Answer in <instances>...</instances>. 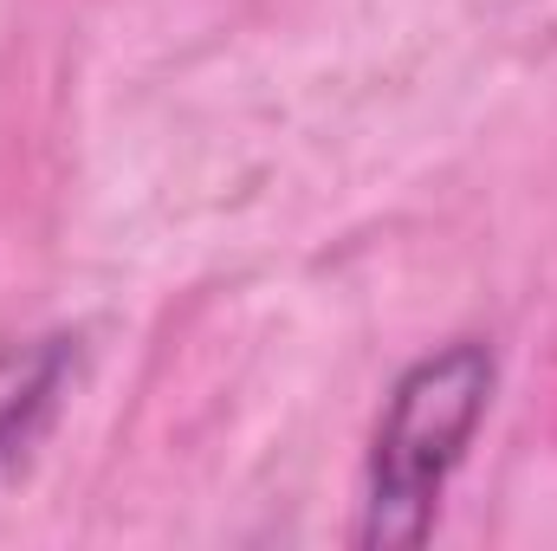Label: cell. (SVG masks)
I'll return each mask as SVG.
<instances>
[{
  "mask_svg": "<svg viewBox=\"0 0 557 551\" xmlns=\"http://www.w3.org/2000/svg\"><path fill=\"white\" fill-rule=\"evenodd\" d=\"M65 370H72L65 338H26V344L20 338H0V480L52 428Z\"/></svg>",
  "mask_w": 557,
  "mask_h": 551,
  "instance_id": "cell-2",
  "label": "cell"
},
{
  "mask_svg": "<svg viewBox=\"0 0 557 551\" xmlns=\"http://www.w3.org/2000/svg\"><path fill=\"white\" fill-rule=\"evenodd\" d=\"M486 403H493V351L480 338L421 357L389 390L363 467V526H357L363 546L403 551L434 532L441 493L467 461V441L480 434Z\"/></svg>",
  "mask_w": 557,
  "mask_h": 551,
  "instance_id": "cell-1",
  "label": "cell"
}]
</instances>
